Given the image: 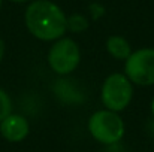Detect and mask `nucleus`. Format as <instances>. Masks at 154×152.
<instances>
[{
    "label": "nucleus",
    "instance_id": "obj_1",
    "mask_svg": "<svg viewBox=\"0 0 154 152\" xmlns=\"http://www.w3.org/2000/svg\"><path fill=\"white\" fill-rule=\"evenodd\" d=\"M27 30L39 40L52 42L67 31V16L63 9L51 0L32 1L24 15Z\"/></svg>",
    "mask_w": 154,
    "mask_h": 152
},
{
    "label": "nucleus",
    "instance_id": "obj_2",
    "mask_svg": "<svg viewBox=\"0 0 154 152\" xmlns=\"http://www.w3.org/2000/svg\"><path fill=\"white\" fill-rule=\"evenodd\" d=\"M87 128L94 140L105 146L120 143L124 136V122L117 112L103 109L88 118Z\"/></svg>",
    "mask_w": 154,
    "mask_h": 152
},
{
    "label": "nucleus",
    "instance_id": "obj_3",
    "mask_svg": "<svg viewBox=\"0 0 154 152\" xmlns=\"http://www.w3.org/2000/svg\"><path fill=\"white\" fill-rule=\"evenodd\" d=\"M133 97V85L124 73L109 75L102 85L100 99L105 107L112 112L124 110Z\"/></svg>",
    "mask_w": 154,
    "mask_h": 152
},
{
    "label": "nucleus",
    "instance_id": "obj_4",
    "mask_svg": "<svg viewBox=\"0 0 154 152\" xmlns=\"http://www.w3.org/2000/svg\"><path fill=\"white\" fill-rule=\"evenodd\" d=\"M81 63V49L79 45L70 37H60L54 40L48 51V64L52 72L57 75L72 73Z\"/></svg>",
    "mask_w": 154,
    "mask_h": 152
},
{
    "label": "nucleus",
    "instance_id": "obj_5",
    "mask_svg": "<svg viewBox=\"0 0 154 152\" xmlns=\"http://www.w3.org/2000/svg\"><path fill=\"white\" fill-rule=\"evenodd\" d=\"M124 75L139 87L154 85V48H141L124 61Z\"/></svg>",
    "mask_w": 154,
    "mask_h": 152
},
{
    "label": "nucleus",
    "instance_id": "obj_6",
    "mask_svg": "<svg viewBox=\"0 0 154 152\" xmlns=\"http://www.w3.org/2000/svg\"><path fill=\"white\" fill-rule=\"evenodd\" d=\"M30 124L23 115L11 113L0 122V134L5 140L17 143L24 140L29 136Z\"/></svg>",
    "mask_w": 154,
    "mask_h": 152
},
{
    "label": "nucleus",
    "instance_id": "obj_7",
    "mask_svg": "<svg viewBox=\"0 0 154 152\" xmlns=\"http://www.w3.org/2000/svg\"><path fill=\"white\" fill-rule=\"evenodd\" d=\"M106 51L111 57H114L115 60H123L126 61L129 58V55L132 54V46L129 43V40L123 36L118 34H112L106 39Z\"/></svg>",
    "mask_w": 154,
    "mask_h": 152
},
{
    "label": "nucleus",
    "instance_id": "obj_8",
    "mask_svg": "<svg viewBox=\"0 0 154 152\" xmlns=\"http://www.w3.org/2000/svg\"><path fill=\"white\" fill-rule=\"evenodd\" d=\"M87 27H88V21L84 15L73 13L67 18V30H70L73 33H81V31L87 30Z\"/></svg>",
    "mask_w": 154,
    "mask_h": 152
},
{
    "label": "nucleus",
    "instance_id": "obj_9",
    "mask_svg": "<svg viewBox=\"0 0 154 152\" xmlns=\"http://www.w3.org/2000/svg\"><path fill=\"white\" fill-rule=\"evenodd\" d=\"M12 113V101L5 90L0 88V122Z\"/></svg>",
    "mask_w": 154,
    "mask_h": 152
},
{
    "label": "nucleus",
    "instance_id": "obj_10",
    "mask_svg": "<svg viewBox=\"0 0 154 152\" xmlns=\"http://www.w3.org/2000/svg\"><path fill=\"white\" fill-rule=\"evenodd\" d=\"M3 55H5V42H3V39L0 37V61L3 60Z\"/></svg>",
    "mask_w": 154,
    "mask_h": 152
},
{
    "label": "nucleus",
    "instance_id": "obj_11",
    "mask_svg": "<svg viewBox=\"0 0 154 152\" xmlns=\"http://www.w3.org/2000/svg\"><path fill=\"white\" fill-rule=\"evenodd\" d=\"M150 131H151V134L154 136V119L150 122Z\"/></svg>",
    "mask_w": 154,
    "mask_h": 152
},
{
    "label": "nucleus",
    "instance_id": "obj_12",
    "mask_svg": "<svg viewBox=\"0 0 154 152\" xmlns=\"http://www.w3.org/2000/svg\"><path fill=\"white\" fill-rule=\"evenodd\" d=\"M11 1H14V3H27L30 0H11Z\"/></svg>",
    "mask_w": 154,
    "mask_h": 152
},
{
    "label": "nucleus",
    "instance_id": "obj_13",
    "mask_svg": "<svg viewBox=\"0 0 154 152\" xmlns=\"http://www.w3.org/2000/svg\"><path fill=\"white\" fill-rule=\"evenodd\" d=\"M153 113H154V101H153Z\"/></svg>",
    "mask_w": 154,
    "mask_h": 152
},
{
    "label": "nucleus",
    "instance_id": "obj_14",
    "mask_svg": "<svg viewBox=\"0 0 154 152\" xmlns=\"http://www.w3.org/2000/svg\"><path fill=\"white\" fill-rule=\"evenodd\" d=\"M0 7H2V0H0Z\"/></svg>",
    "mask_w": 154,
    "mask_h": 152
}]
</instances>
